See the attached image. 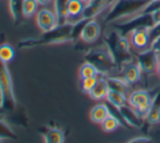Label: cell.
<instances>
[{
    "mask_svg": "<svg viewBox=\"0 0 160 143\" xmlns=\"http://www.w3.org/2000/svg\"><path fill=\"white\" fill-rule=\"evenodd\" d=\"M103 45L111 53L118 67L121 69L128 63L133 62V53L131 49L132 45L128 38L122 35L116 29L110 31L103 39Z\"/></svg>",
    "mask_w": 160,
    "mask_h": 143,
    "instance_id": "6da1fadb",
    "label": "cell"
},
{
    "mask_svg": "<svg viewBox=\"0 0 160 143\" xmlns=\"http://www.w3.org/2000/svg\"><path fill=\"white\" fill-rule=\"evenodd\" d=\"M69 41H71V23H64V24H58L51 31L43 32L42 35L36 39L23 40L19 46L33 47L38 45L59 44Z\"/></svg>",
    "mask_w": 160,
    "mask_h": 143,
    "instance_id": "7a4b0ae2",
    "label": "cell"
},
{
    "mask_svg": "<svg viewBox=\"0 0 160 143\" xmlns=\"http://www.w3.org/2000/svg\"><path fill=\"white\" fill-rule=\"evenodd\" d=\"M150 0H114L110 5V10L103 21L105 23H115L132 17L142 9Z\"/></svg>",
    "mask_w": 160,
    "mask_h": 143,
    "instance_id": "3957f363",
    "label": "cell"
},
{
    "mask_svg": "<svg viewBox=\"0 0 160 143\" xmlns=\"http://www.w3.org/2000/svg\"><path fill=\"white\" fill-rule=\"evenodd\" d=\"M16 107L17 99L11 74L8 65L3 62H0V114L13 112Z\"/></svg>",
    "mask_w": 160,
    "mask_h": 143,
    "instance_id": "277c9868",
    "label": "cell"
},
{
    "mask_svg": "<svg viewBox=\"0 0 160 143\" xmlns=\"http://www.w3.org/2000/svg\"><path fill=\"white\" fill-rule=\"evenodd\" d=\"M86 61L90 62L97 67L99 73L104 75H110L118 67L111 53L103 45L100 49H91L86 53Z\"/></svg>",
    "mask_w": 160,
    "mask_h": 143,
    "instance_id": "5b68a950",
    "label": "cell"
},
{
    "mask_svg": "<svg viewBox=\"0 0 160 143\" xmlns=\"http://www.w3.org/2000/svg\"><path fill=\"white\" fill-rule=\"evenodd\" d=\"M151 103H152V97L149 94V92L144 89L135 90L132 94H129L127 98V103L132 106L138 112V114L144 119L150 109Z\"/></svg>",
    "mask_w": 160,
    "mask_h": 143,
    "instance_id": "8992f818",
    "label": "cell"
},
{
    "mask_svg": "<svg viewBox=\"0 0 160 143\" xmlns=\"http://www.w3.org/2000/svg\"><path fill=\"white\" fill-rule=\"evenodd\" d=\"M159 60L160 57L157 52L151 50L150 47L138 51V53L136 54V63L140 67L142 73H146V74L153 73L157 69Z\"/></svg>",
    "mask_w": 160,
    "mask_h": 143,
    "instance_id": "52a82bcc",
    "label": "cell"
},
{
    "mask_svg": "<svg viewBox=\"0 0 160 143\" xmlns=\"http://www.w3.org/2000/svg\"><path fill=\"white\" fill-rule=\"evenodd\" d=\"M131 45L133 49L137 51H142L149 47L151 41L150 36V28L148 27H138L132 30L127 35Z\"/></svg>",
    "mask_w": 160,
    "mask_h": 143,
    "instance_id": "ba28073f",
    "label": "cell"
},
{
    "mask_svg": "<svg viewBox=\"0 0 160 143\" xmlns=\"http://www.w3.org/2000/svg\"><path fill=\"white\" fill-rule=\"evenodd\" d=\"M35 20L36 24L38 25L42 32L51 31L58 25L57 17H56L54 10H49L47 8H43L36 12Z\"/></svg>",
    "mask_w": 160,
    "mask_h": 143,
    "instance_id": "9c48e42d",
    "label": "cell"
},
{
    "mask_svg": "<svg viewBox=\"0 0 160 143\" xmlns=\"http://www.w3.org/2000/svg\"><path fill=\"white\" fill-rule=\"evenodd\" d=\"M115 108V107H114ZM118 114H120L122 121L128 127L133 128H140L142 124V117L138 114V112L134 109L132 106H129L128 103L121 106V107L116 108Z\"/></svg>",
    "mask_w": 160,
    "mask_h": 143,
    "instance_id": "30bf717a",
    "label": "cell"
},
{
    "mask_svg": "<svg viewBox=\"0 0 160 143\" xmlns=\"http://www.w3.org/2000/svg\"><path fill=\"white\" fill-rule=\"evenodd\" d=\"M113 1L114 0H89L85 5L82 19H86V20L96 19V17L102 13L107 6H110Z\"/></svg>",
    "mask_w": 160,
    "mask_h": 143,
    "instance_id": "8fae6325",
    "label": "cell"
},
{
    "mask_svg": "<svg viewBox=\"0 0 160 143\" xmlns=\"http://www.w3.org/2000/svg\"><path fill=\"white\" fill-rule=\"evenodd\" d=\"M101 33V28L100 24L96 19H90L86 22L85 27H83L81 34H80V39L85 43H93L99 39Z\"/></svg>",
    "mask_w": 160,
    "mask_h": 143,
    "instance_id": "7c38bea8",
    "label": "cell"
},
{
    "mask_svg": "<svg viewBox=\"0 0 160 143\" xmlns=\"http://www.w3.org/2000/svg\"><path fill=\"white\" fill-rule=\"evenodd\" d=\"M107 75L104 74H99L98 75V79H97L96 85L93 86L91 90L89 92V96L92 100L96 101H102L105 100L107 98L108 92H109V87H108V83H107V78H105Z\"/></svg>",
    "mask_w": 160,
    "mask_h": 143,
    "instance_id": "4fadbf2b",
    "label": "cell"
},
{
    "mask_svg": "<svg viewBox=\"0 0 160 143\" xmlns=\"http://www.w3.org/2000/svg\"><path fill=\"white\" fill-rule=\"evenodd\" d=\"M142 69L136 62H131L122 68V77L129 86L136 84L142 77Z\"/></svg>",
    "mask_w": 160,
    "mask_h": 143,
    "instance_id": "5bb4252c",
    "label": "cell"
},
{
    "mask_svg": "<svg viewBox=\"0 0 160 143\" xmlns=\"http://www.w3.org/2000/svg\"><path fill=\"white\" fill-rule=\"evenodd\" d=\"M83 9H85V3L81 0H69L67 6L66 23H73L82 19Z\"/></svg>",
    "mask_w": 160,
    "mask_h": 143,
    "instance_id": "9a60e30c",
    "label": "cell"
},
{
    "mask_svg": "<svg viewBox=\"0 0 160 143\" xmlns=\"http://www.w3.org/2000/svg\"><path fill=\"white\" fill-rule=\"evenodd\" d=\"M145 120L149 124H157V123L160 122V88L152 98L150 109L147 112Z\"/></svg>",
    "mask_w": 160,
    "mask_h": 143,
    "instance_id": "2e32d148",
    "label": "cell"
},
{
    "mask_svg": "<svg viewBox=\"0 0 160 143\" xmlns=\"http://www.w3.org/2000/svg\"><path fill=\"white\" fill-rule=\"evenodd\" d=\"M8 6L14 24H21L25 19L23 16V0H8Z\"/></svg>",
    "mask_w": 160,
    "mask_h": 143,
    "instance_id": "e0dca14e",
    "label": "cell"
},
{
    "mask_svg": "<svg viewBox=\"0 0 160 143\" xmlns=\"http://www.w3.org/2000/svg\"><path fill=\"white\" fill-rule=\"evenodd\" d=\"M105 78H107L108 87H109L110 90L122 93V94H125V95L128 94L129 85L123 79V77H116V76H111V75H107Z\"/></svg>",
    "mask_w": 160,
    "mask_h": 143,
    "instance_id": "ac0fdd59",
    "label": "cell"
},
{
    "mask_svg": "<svg viewBox=\"0 0 160 143\" xmlns=\"http://www.w3.org/2000/svg\"><path fill=\"white\" fill-rule=\"evenodd\" d=\"M111 114V110L105 103H99L96 105L90 111V119L93 123L101 124L105 118Z\"/></svg>",
    "mask_w": 160,
    "mask_h": 143,
    "instance_id": "d6986e66",
    "label": "cell"
},
{
    "mask_svg": "<svg viewBox=\"0 0 160 143\" xmlns=\"http://www.w3.org/2000/svg\"><path fill=\"white\" fill-rule=\"evenodd\" d=\"M69 0H53L54 12L57 17L58 24H64L66 23L67 17V6H68Z\"/></svg>",
    "mask_w": 160,
    "mask_h": 143,
    "instance_id": "ffe728a7",
    "label": "cell"
},
{
    "mask_svg": "<svg viewBox=\"0 0 160 143\" xmlns=\"http://www.w3.org/2000/svg\"><path fill=\"white\" fill-rule=\"evenodd\" d=\"M45 143H62L65 141V134L59 128H51L43 134Z\"/></svg>",
    "mask_w": 160,
    "mask_h": 143,
    "instance_id": "44dd1931",
    "label": "cell"
},
{
    "mask_svg": "<svg viewBox=\"0 0 160 143\" xmlns=\"http://www.w3.org/2000/svg\"><path fill=\"white\" fill-rule=\"evenodd\" d=\"M105 100H107L108 103L112 106V107L118 108V107H121V106L127 103V97L125 94H122V93L114 92V90L109 89Z\"/></svg>",
    "mask_w": 160,
    "mask_h": 143,
    "instance_id": "7402d4cb",
    "label": "cell"
},
{
    "mask_svg": "<svg viewBox=\"0 0 160 143\" xmlns=\"http://www.w3.org/2000/svg\"><path fill=\"white\" fill-rule=\"evenodd\" d=\"M121 125H122V120L116 116H114L112 112L101 123V127L104 132H113Z\"/></svg>",
    "mask_w": 160,
    "mask_h": 143,
    "instance_id": "603a6c76",
    "label": "cell"
},
{
    "mask_svg": "<svg viewBox=\"0 0 160 143\" xmlns=\"http://www.w3.org/2000/svg\"><path fill=\"white\" fill-rule=\"evenodd\" d=\"M14 55H16V51H14L13 46H11L8 43L0 44V62L8 64L13 60Z\"/></svg>",
    "mask_w": 160,
    "mask_h": 143,
    "instance_id": "cb8c5ba5",
    "label": "cell"
},
{
    "mask_svg": "<svg viewBox=\"0 0 160 143\" xmlns=\"http://www.w3.org/2000/svg\"><path fill=\"white\" fill-rule=\"evenodd\" d=\"M99 73V71L97 69V67L94 66L93 64H91L90 62L86 61L79 68V76H80V79L81 78H87V77H93V76H97Z\"/></svg>",
    "mask_w": 160,
    "mask_h": 143,
    "instance_id": "d4e9b609",
    "label": "cell"
},
{
    "mask_svg": "<svg viewBox=\"0 0 160 143\" xmlns=\"http://www.w3.org/2000/svg\"><path fill=\"white\" fill-rule=\"evenodd\" d=\"M0 139H2V140L17 139V134L13 131V129H11V127L1 118H0Z\"/></svg>",
    "mask_w": 160,
    "mask_h": 143,
    "instance_id": "484cf974",
    "label": "cell"
},
{
    "mask_svg": "<svg viewBox=\"0 0 160 143\" xmlns=\"http://www.w3.org/2000/svg\"><path fill=\"white\" fill-rule=\"evenodd\" d=\"M38 3L36 0H23V16L24 18H31L36 14L38 8Z\"/></svg>",
    "mask_w": 160,
    "mask_h": 143,
    "instance_id": "4316f807",
    "label": "cell"
},
{
    "mask_svg": "<svg viewBox=\"0 0 160 143\" xmlns=\"http://www.w3.org/2000/svg\"><path fill=\"white\" fill-rule=\"evenodd\" d=\"M98 75L93 77H87V78L80 79V89H81V92L85 93V94H89V92L96 85L97 79H98Z\"/></svg>",
    "mask_w": 160,
    "mask_h": 143,
    "instance_id": "83f0119b",
    "label": "cell"
},
{
    "mask_svg": "<svg viewBox=\"0 0 160 143\" xmlns=\"http://www.w3.org/2000/svg\"><path fill=\"white\" fill-rule=\"evenodd\" d=\"M149 47H150L151 50H153L155 52H160V34H158L157 36H155V38L151 40L150 44H149Z\"/></svg>",
    "mask_w": 160,
    "mask_h": 143,
    "instance_id": "f1b7e54d",
    "label": "cell"
},
{
    "mask_svg": "<svg viewBox=\"0 0 160 143\" xmlns=\"http://www.w3.org/2000/svg\"><path fill=\"white\" fill-rule=\"evenodd\" d=\"M127 142L128 143H147V142H151V140L148 136H135V138L128 140Z\"/></svg>",
    "mask_w": 160,
    "mask_h": 143,
    "instance_id": "f546056e",
    "label": "cell"
},
{
    "mask_svg": "<svg viewBox=\"0 0 160 143\" xmlns=\"http://www.w3.org/2000/svg\"><path fill=\"white\" fill-rule=\"evenodd\" d=\"M151 18H152L153 24L155 25L160 24V8L157 10H155L153 12H151ZM155 25H153V27H155Z\"/></svg>",
    "mask_w": 160,
    "mask_h": 143,
    "instance_id": "4dcf8cb0",
    "label": "cell"
},
{
    "mask_svg": "<svg viewBox=\"0 0 160 143\" xmlns=\"http://www.w3.org/2000/svg\"><path fill=\"white\" fill-rule=\"evenodd\" d=\"M40 6H48L49 3H53V0H36Z\"/></svg>",
    "mask_w": 160,
    "mask_h": 143,
    "instance_id": "1f68e13d",
    "label": "cell"
},
{
    "mask_svg": "<svg viewBox=\"0 0 160 143\" xmlns=\"http://www.w3.org/2000/svg\"><path fill=\"white\" fill-rule=\"evenodd\" d=\"M156 72H157L158 75L160 76V60H159V63H158V65H157V69H156Z\"/></svg>",
    "mask_w": 160,
    "mask_h": 143,
    "instance_id": "d6a6232c",
    "label": "cell"
},
{
    "mask_svg": "<svg viewBox=\"0 0 160 143\" xmlns=\"http://www.w3.org/2000/svg\"><path fill=\"white\" fill-rule=\"evenodd\" d=\"M81 1H82V3H85V5H86V3H87L88 1H89V0H81Z\"/></svg>",
    "mask_w": 160,
    "mask_h": 143,
    "instance_id": "836d02e7",
    "label": "cell"
},
{
    "mask_svg": "<svg viewBox=\"0 0 160 143\" xmlns=\"http://www.w3.org/2000/svg\"><path fill=\"white\" fill-rule=\"evenodd\" d=\"M157 54H158V55H159V57H160V52H158V53H157Z\"/></svg>",
    "mask_w": 160,
    "mask_h": 143,
    "instance_id": "e575fe53",
    "label": "cell"
},
{
    "mask_svg": "<svg viewBox=\"0 0 160 143\" xmlns=\"http://www.w3.org/2000/svg\"><path fill=\"white\" fill-rule=\"evenodd\" d=\"M2 141H3L2 139H0V142H2Z\"/></svg>",
    "mask_w": 160,
    "mask_h": 143,
    "instance_id": "d590c367",
    "label": "cell"
}]
</instances>
